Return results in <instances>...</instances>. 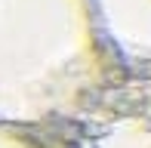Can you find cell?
Wrapping results in <instances>:
<instances>
[{"mask_svg": "<svg viewBox=\"0 0 151 148\" xmlns=\"http://www.w3.org/2000/svg\"><path fill=\"white\" fill-rule=\"evenodd\" d=\"M0 148H40L28 130L19 126H0Z\"/></svg>", "mask_w": 151, "mask_h": 148, "instance_id": "3957f363", "label": "cell"}, {"mask_svg": "<svg viewBox=\"0 0 151 148\" xmlns=\"http://www.w3.org/2000/svg\"><path fill=\"white\" fill-rule=\"evenodd\" d=\"M111 59L90 0H0V126L68 114L108 80Z\"/></svg>", "mask_w": 151, "mask_h": 148, "instance_id": "6da1fadb", "label": "cell"}, {"mask_svg": "<svg viewBox=\"0 0 151 148\" xmlns=\"http://www.w3.org/2000/svg\"><path fill=\"white\" fill-rule=\"evenodd\" d=\"M114 59L151 65V0H90Z\"/></svg>", "mask_w": 151, "mask_h": 148, "instance_id": "7a4b0ae2", "label": "cell"}]
</instances>
